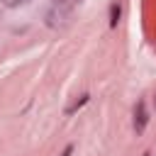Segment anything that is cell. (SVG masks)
I'll list each match as a JSON object with an SVG mask.
<instances>
[{"instance_id": "6da1fadb", "label": "cell", "mask_w": 156, "mask_h": 156, "mask_svg": "<svg viewBox=\"0 0 156 156\" xmlns=\"http://www.w3.org/2000/svg\"><path fill=\"white\" fill-rule=\"evenodd\" d=\"M71 2L68 0H54L51 2V7L46 10V24L49 27H58V24H63L68 17H71Z\"/></svg>"}, {"instance_id": "277c9868", "label": "cell", "mask_w": 156, "mask_h": 156, "mask_svg": "<svg viewBox=\"0 0 156 156\" xmlns=\"http://www.w3.org/2000/svg\"><path fill=\"white\" fill-rule=\"evenodd\" d=\"M27 0H2V5L5 7H20V5H24Z\"/></svg>"}, {"instance_id": "3957f363", "label": "cell", "mask_w": 156, "mask_h": 156, "mask_svg": "<svg viewBox=\"0 0 156 156\" xmlns=\"http://www.w3.org/2000/svg\"><path fill=\"white\" fill-rule=\"evenodd\" d=\"M117 20H119V5L112 2L110 5V27H117Z\"/></svg>"}, {"instance_id": "7a4b0ae2", "label": "cell", "mask_w": 156, "mask_h": 156, "mask_svg": "<svg viewBox=\"0 0 156 156\" xmlns=\"http://www.w3.org/2000/svg\"><path fill=\"white\" fill-rule=\"evenodd\" d=\"M146 122H149V112H146L144 100H139L136 107H134V129H136V134H141L146 129Z\"/></svg>"}, {"instance_id": "8992f818", "label": "cell", "mask_w": 156, "mask_h": 156, "mask_svg": "<svg viewBox=\"0 0 156 156\" xmlns=\"http://www.w3.org/2000/svg\"><path fill=\"white\" fill-rule=\"evenodd\" d=\"M144 156H149V154H144Z\"/></svg>"}, {"instance_id": "5b68a950", "label": "cell", "mask_w": 156, "mask_h": 156, "mask_svg": "<svg viewBox=\"0 0 156 156\" xmlns=\"http://www.w3.org/2000/svg\"><path fill=\"white\" fill-rule=\"evenodd\" d=\"M71 151H73V146H66V151H63L61 156H71Z\"/></svg>"}]
</instances>
